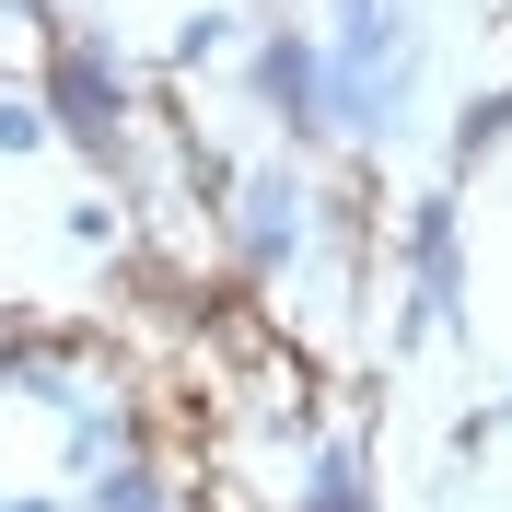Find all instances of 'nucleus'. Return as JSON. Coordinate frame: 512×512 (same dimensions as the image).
Wrapping results in <instances>:
<instances>
[{"label":"nucleus","instance_id":"9","mask_svg":"<svg viewBox=\"0 0 512 512\" xmlns=\"http://www.w3.org/2000/svg\"><path fill=\"white\" fill-rule=\"evenodd\" d=\"M245 35H256V12H187V24L163 35V59L175 70H222V59H245Z\"/></svg>","mask_w":512,"mask_h":512},{"label":"nucleus","instance_id":"15","mask_svg":"<svg viewBox=\"0 0 512 512\" xmlns=\"http://www.w3.org/2000/svg\"><path fill=\"white\" fill-rule=\"evenodd\" d=\"M0 512H70V489H0Z\"/></svg>","mask_w":512,"mask_h":512},{"label":"nucleus","instance_id":"2","mask_svg":"<svg viewBox=\"0 0 512 512\" xmlns=\"http://www.w3.org/2000/svg\"><path fill=\"white\" fill-rule=\"evenodd\" d=\"M24 94H35V117H47V140H59V152H82L94 175H117V163H128V128H140V70L117 59V35H105V24H59Z\"/></svg>","mask_w":512,"mask_h":512},{"label":"nucleus","instance_id":"10","mask_svg":"<svg viewBox=\"0 0 512 512\" xmlns=\"http://www.w3.org/2000/svg\"><path fill=\"white\" fill-rule=\"evenodd\" d=\"M501 140H512V82H501V94H466V105H454V128H443L454 175H478V163L501 152Z\"/></svg>","mask_w":512,"mask_h":512},{"label":"nucleus","instance_id":"7","mask_svg":"<svg viewBox=\"0 0 512 512\" xmlns=\"http://www.w3.org/2000/svg\"><path fill=\"white\" fill-rule=\"evenodd\" d=\"M291 512H384L373 501V443L361 431H315L303 478H291Z\"/></svg>","mask_w":512,"mask_h":512},{"label":"nucleus","instance_id":"1","mask_svg":"<svg viewBox=\"0 0 512 512\" xmlns=\"http://www.w3.org/2000/svg\"><path fill=\"white\" fill-rule=\"evenodd\" d=\"M315 70H326V140L396 152L419 128V94H431V24H419V0H326Z\"/></svg>","mask_w":512,"mask_h":512},{"label":"nucleus","instance_id":"12","mask_svg":"<svg viewBox=\"0 0 512 512\" xmlns=\"http://www.w3.org/2000/svg\"><path fill=\"white\" fill-rule=\"evenodd\" d=\"M501 431H512V384H501V396H489V408H466V419H454V454H489V443H501Z\"/></svg>","mask_w":512,"mask_h":512},{"label":"nucleus","instance_id":"11","mask_svg":"<svg viewBox=\"0 0 512 512\" xmlns=\"http://www.w3.org/2000/svg\"><path fill=\"white\" fill-rule=\"evenodd\" d=\"M0 152H47V117H35V94H12V82H0Z\"/></svg>","mask_w":512,"mask_h":512},{"label":"nucleus","instance_id":"8","mask_svg":"<svg viewBox=\"0 0 512 512\" xmlns=\"http://www.w3.org/2000/svg\"><path fill=\"white\" fill-rule=\"evenodd\" d=\"M70 512H175V478H163L152 454H128V466H105L94 489H70Z\"/></svg>","mask_w":512,"mask_h":512},{"label":"nucleus","instance_id":"4","mask_svg":"<svg viewBox=\"0 0 512 512\" xmlns=\"http://www.w3.org/2000/svg\"><path fill=\"white\" fill-rule=\"evenodd\" d=\"M396 280H408L396 350H419V338H454V326H466V187H419L408 210H396Z\"/></svg>","mask_w":512,"mask_h":512},{"label":"nucleus","instance_id":"6","mask_svg":"<svg viewBox=\"0 0 512 512\" xmlns=\"http://www.w3.org/2000/svg\"><path fill=\"white\" fill-rule=\"evenodd\" d=\"M128 454H140V419H128L117 384H94L82 408H59V478L70 489H94L105 466H128Z\"/></svg>","mask_w":512,"mask_h":512},{"label":"nucleus","instance_id":"3","mask_svg":"<svg viewBox=\"0 0 512 512\" xmlns=\"http://www.w3.org/2000/svg\"><path fill=\"white\" fill-rule=\"evenodd\" d=\"M233 105L280 128V163H315V152H338V140H326V70H315V24H280V12H256L245 59H233Z\"/></svg>","mask_w":512,"mask_h":512},{"label":"nucleus","instance_id":"13","mask_svg":"<svg viewBox=\"0 0 512 512\" xmlns=\"http://www.w3.org/2000/svg\"><path fill=\"white\" fill-rule=\"evenodd\" d=\"M187 198H210V210H222V198H233V163L210 152V140H187Z\"/></svg>","mask_w":512,"mask_h":512},{"label":"nucleus","instance_id":"5","mask_svg":"<svg viewBox=\"0 0 512 512\" xmlns=\"http://www.w3.org/2000/svg\"><path fill=\"white\" fill-rule=\"evenodd\" d=\"M315 163H245V175H233V268H245V280H291V268H303V256H315Z\"/></svg>","mask_w":512,"mask_h":512},{"label":"nucleus","instance_id":"14","mask_svg":"<svg viewBox=\"0 0 512 512\" xmlns=\"http://www.w3.org/2000/svg\"><path fill=\"white\" fill-rule=\"evenodd\" d=\"M59 233H70V245H117V210H105V198H70Z\"/></svg>","mask_w":512,"mask_h":512},{"label":"nucleus","instance_id":"16","mask_svg":"<svg viewBox=\"0 0 512 512\" xmlns=\"http://www.w3.org/2000/svg\"><path fill=\"white\" fill-rule=\"evenodd\" d=\"M0 489H12V478H0Z\"/></svg>","mask_w":512,"mask_h":512}]
</instances>
